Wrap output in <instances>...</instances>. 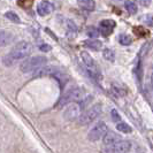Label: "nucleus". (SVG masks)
<instances>
[{"label": "nucleus", "mask_w": 153, "mask_h": 153, "mask_svg": "<svg viewBox=\"0 0 153 153\" xmlns=\"http://www.w3.org/2000/svg\"><path fill=\"white\" fill-rule=\"evenodd\" d=\"M30 53H31V44L29 42L21 40V42H19L17 44L14 45V47L12 48V51L9 53L6 54L2 58V63L6 67H10L16 61L25 59Z\"/></svg>", "instance_id": "1"}, {"label": "nucleus", "mask_w": 153, "mask_h": 153, "mask_svg": "<svg viewBox=\"0 0 153 153\" xmlns=\"http://www.w3.org/2000/svg\"><path fill=\"white\" fill-rule=\"evenodd\" d=\"M85 97V91L82 88H71L65 92L59 100L58 106H66L71 102H79Z\"/></svg>", "instance_id": "2"}, {"label": "nucleus", "mask_w": 153, "mask_h": 153, "mask_svg": "<svg viewBox=\"0 0 153 153\" xmlns=\"http://www.w3.org/2000/svg\"><path fill=\"white\" fill-rule=\"evenodd\" d=\"M46 61H47V59L44 55H35V56H31L29 59H25L24 61H22L20 69L24 74L32 73V71H36L40 67L45 66Z\"/></svg>", "instance_id": "3"}, {"label": "nucleus", "mask_w": 153, "mask_h": 153, "mask_svg": "<svg viewBox=\"0 0 153 153\" xmlns=\"http://www.w3.org/2000/svg\"><path fill=\"white\" fill-rule=\"evenodd\" d=\"M101 112H102L101 105L100 104H96V105H93L90 108H88L85 112H83L81 114L79 119H78V123L82 124V126H88V124L93 122L94 120H97L100 116V114H101Z\"/></svg>", "instance_id": "4"}, {"label": "nucleus", "mask_w": 153, "mask_h": 153, "mask_svg": "<svg viewBox=\"0 0 153 153\" xmlns=\"http://www.w3.org/2000/svg\"><path fill=\"white\" fill-rule=\"evenodd\" d=\"M81 58H82V61H83L84 66L86 67V69L91 74V76L97 78V79H99L100 77H101V71H100V68L99 66L97 65V62L94 61V59L88 52H82L81 53Z\"/></svg>", "instance_id": "5"}, {"label": "nucleus", "mask_w": 153, "mask_h": 153, "mask_svg": "<svg viewBox=\"0 0 153 153\" xmlns=\"http://www.w3.org/2000/svg\"><path fill=\"white\" fill-rule=\"evenodd\" d=\"M107 131H108L107 124L105 122H102V121H99V122L96 123V124L92 127L91 130L89 131V134H88V139H89L90 142H97V140H99L100 138L104 137Z\"/></svg>", "instance_id": "6"}, {"label": "nucleus", "mask_w": 153, "mask_h": 153, "mask_svg": "<svg viewBox=\"0 0 153 153\" xmlns=\"http://www.w3.org/2000/svg\"><path fill=\"white\" fill-rule=\"evenodd\" d=\"M131 143L129 140H123L121 139L120 142L115 143L113 145L107 146L106 150H104L105 153H128L131 150Z\"/></svg>", "instance_id": "7"}, {"label": "nucleus", "mask_w": 153, "mask_h": 153, "mask_svg": "<svg viewBox=\"0 0 153 153\" xmlns=\"http://www.w3.org/2000/svg\"><path fill=\"white\" fill-rule=\"evenodd\" d=\"M82 111L83 109L79 106V102H71V104H69V106L65 111V117L69 121L79 119V116L82 114Z\"/></svg>", "instance_id": "8"}, {"label": "nucleus", "mask_w": 153, "mask_h": 153, "mask_svg": "<svg viewBox=\"0 0 153 153\" xmlns=\"http://www.w3.org/2000/svg\"><path fill=\"white\" fill-rule=\"evenodd\" d=\"M99 27L100 33H102L104 36H108V35H111V32L115 28V22L113 20H102L99 23Z\"/></svg>", "instance_id": "9"}, {"label": "nucleus", "mask_w": 153, "mask_h": 153, "mask_svg": "<svg viewBox=\"0 0 153 153\" xmlns=\"http://www.w3.org/2000/svg\"><path fill=\"white\" fill-rule=\"evenodd\" d=\"M52 10H53V5L47 0H44L37 5V13L40 16L48 15L50 13H52Z\"/></svg>", "instance_id": "10"}, {"label": "nucleus", "mask_w": 153, "mask_h": 153, "mask_svg": "<svg viewBox=\"0 0 153 153\" xmlns=\"http://www.w3.org/2000/svg\"><path fill=\"white\" fill-rule=\"evenodd\" d=\"M121 139H122L121 136L117 135L116 132H114V131H107L106 135L102 137V143L106 146H111L115 144V143H117V142H120Z\"/></svg>", "instance_id": "11"}, {"label": "nucleus", "mask_w": 153, "mask_h": 153, "mask_svg": "<svg viewBox=\"0 0 153 153\" xmlns=\"http://www.w3.org/2000/svg\"><path fill=\"white\" fill-rule=\"evenodd\" d=\"M14 40V35L9 31L0 30V47L9 45Z\"/></svg>", "instance_id": "12"}, {"label": "nucleus", "mask_w": 153, "mask_h": 153, "mask_svg": "<svg viewBox=\"0 0 153 153\" xmlns=\"http://www.w3.org/2000/svg\"><path fill=\"white\" fill-rule=\"evenodd\" d=\"M52 76L59 82V84L61 88H63L65 85L68 83L69 81V76L65 73V71H62V70H59V69H55V71H54L53 74H52Z\"/></svg>", "instance_id": "13"}, {"label": "nucleus", "mask_w": 153, "mask_h": 153, "mask_svg": "<svg viewBox=\"0 0 153 153\" xmlns=\"http://www.w3.org/2000/svg\"><path fill=\"white\" fill-rule=\"evenodd\" d=\"M55 69L56 68H54V67H52V66H43V67H40V68H38L36 71H35L33 76L35 77L52 76V74L55 71Z\"/></svg>", "instance_id": "14"}, {"label": "nucleus", "mask_w": 153, "mask_h": 153, "mask_svg": "<svg viewBox=\"0 0 153 153\" xmlns=\"http://www.w3.org/2000/svg\"><path fill=\"white\" fill-rule=\"evenodd\" d=\"M84 45L88 47V48H90L92 51H100V48L102 47V43L98 40V39H88V40H85L84 42Z\"/></svg>", "instance_id": "15"}, {"label": "nucleus", "mask_w": 153, "mask_h": 153, "mask_svg": "<svg viewBox=\"0 0 153 153\" xmlns=\"http://www.w3.org/2000/svg\"><path fill=\"white\" fill-rule=\"evenodd\" d=\"M77 4L82 9H85L88 12H92L96 8L94 0H77Z\"/></svg>", "instance_id": "16"}, {"label": "nucleus", "mask_w": 153, "mask_h": 153, "mask_svg": "<svg viewBox=\"0 0 153 153\" xmlns=\"http://www.w3.org/2000/svg\"><path fill=\"white\" fill-rule=\"evenodd\" d=\"M116 129L120 131V132H122V134H130L132 129H131V127L128 124V123L126 122H117L116 123Z\"/></svg>", "instance_id": "17"}, {"label": "nucleus", "mask_w": 153, "mask_h": 153, "mask_svg": "<svg viewBox=\"0 0 153 153\" xmlns=\"http://www.w3.org/2000/svg\"><path fill=\"white\" fill-rule=\"evenodd\" d=\"M5 17L14 23H21V19H20V16L17 15L15 12H12V10L6 12V13H5Z\"/></svg>", "instance_id": "18"}, {"label": "nucleus", "mask_w": 153, "mask_h": 153, "mask_svg": "<svg viewBox=\"0 0 153 153\" xmlns=\"http://www.w3.org/2000/svg\"><path fill=\"white\" fill-rule=\"evenodd\" d=\"M119 42H120V44L121 45H130L131 43H132V38H131L129 35H127V33H121L120 36H119Z\"/></svg>", "instance_id": "19"}, {"label": "nucleus", "mask_w": 153, "mask_h": 153, "mask_svg": "<svg viewBox=\"0 0 153 153\" xmlns=\"http://www.w3.org/2000/svg\"><path fill=\"white\" fill-rule=\"evenodd\" d=\"M102 56H104V59H106L107 61L113 62L115 60L114 52H113L112 50H109V48H104V50H102Z\"/></svg>", "instance_id": "20"}, {"label": "nucleus", "mask_w": 153, "mask_h": 153, "mask_svg": "<svg viewBox=\"0 0 153 153\" xmlns=\"http://www.w3.org/2000/svg\"><path fill=\"white\" fill-rule=\"evenodd\" d=\"M86 35H88V37H89V38L96 39L100 35V31L98 30L97 28H94V27H91V28H89V29L86 30Z\"/></svg>", "instance_id": "21"}, {"label": "nucleus", "mask_w": 153, "mask_h": 153, "mask_svg": "<svg viewBox=\"0 0 153 153\" xmlns=\"http://www.w3.org/2000/svg\"><path fill=\"white\" fill-rule=\"evenodd\" d=\"M124 8L128 10V13H130V14H136L137 13V5L135 4V2H131V1H128V2H126V5H124Z\"/></svg>", "instance_id": "22"}, {"label": "nucleus", "mask_w": 153, "mask_h": 153, "mask_svg": "<svg viewBox=\"0 0 153 153\" xmlns=\"http://www.w3.org/2000/svg\"><path fill=\"white\" fill-rule=\"evenodd\" d=\"M92 100H93V96H86V97H84L83 99L79 101V106H81V108H82V109H85V108L91 104Z\"/></svg>", "instance_id": "23"}, {"label": "nucleus", "mask_w": 153, "mask_h": 153, "mask_svg": "<svg viewBox=\"0 0 153 153\" xmlns=\"http://www.w3.org/2000/svg\"><path fill=\"white\" fill-rule=\"evenodd\" d=\"M112 91H113V93H114L116 97H121V96H124V94H126V91L123 90L122 88H120L119 85H116V84L112 85Z\"/></svg>", "instance_id": "24"}, {"label": "nucleus", "mask_w": 153, "mask_h": 153, "mask_svg": "<svg viewBox=\"0 0 153 153\" xmlns=\"http://www.w3.org/2000/svg\"><path fill=\"white\" fill-rule=\"evenodd\" d=\"M67 25H68V32L69 33H76L77 32V27L76 24L73 22V21H70V20H68L67 21Z\"/></svg>", "instance_id": "25"}, {"label": "nucleus", "mask_w": 153, "mask_h": 153, "mask_svg": "<svg viewBox=\"0 0 153 153\" xmlns=\"http://www.w3.org/2000/svg\"><path fill=\"white\" fill-rule=\"evenodd\" d=\"M111 116H112V120L114 121V122H120L121 121V116L119 114V112L116 111V109H112V112H111Z\"/></svg>", "instance_id": "26"}, {"label": "nucleus", "mask_w": 153, "mask_h": 153, "mask_svg": "<svg viewBox=\"0 0 153 153\" xmlns=\"http://www.w3.org/2000/svg\"><path fill=\"white\" fill-rule=\"evenodd\" d=\"M39 50H40L42 52H50V51L52 50V47L50 45H47V44H43V45L39 46Z\"/></svg>", "instance_id": "27"}, {"label": "nucleus", "mask_w": 153, "mask_h": 153, "mask_svg": "<svg viewBox=\"0 0 153 153\" xmlns=\"http://www.w3.org/2000/svg\"><path fill=\"white\" fill-rule=\"evenodd\" d=\"M144 22L149 25H153V16L152 15H146L144 17Z\"/></svg>", "instance_id": "28"}, {"label": "nucleus", "mask_w": 153, "mask_h": 153, "mask_svg": "<svg viewBox=\"0 0 153 153\" xmlns=\"http://www.w3.org/2000/svg\"><path fill=\"white\" fill-rule=\"evenodd\" d=\"M151 83H152V86H153V73L152 75H151Z\"/></svg>", "instance_id": "29"}]
</instances>
